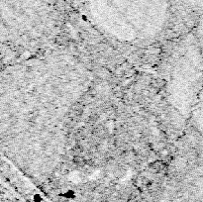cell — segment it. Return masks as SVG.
Returning <instances> with one entry per match:
<instances>
[{"label": "cell", "mask_w": 203, "mask_h": 202, "mask_svg": "<svg viewBox=\"0 0 203 202\" xmlns=\"http://www.w3.org/2000/svg\"><path fill=\"white\" fill-rule=\"evenodd\" d=\"M188 3H191L193 5L198 7H203V0H186Z\"/></svg>", "instance_id": "cell-1"}]
</instances>
